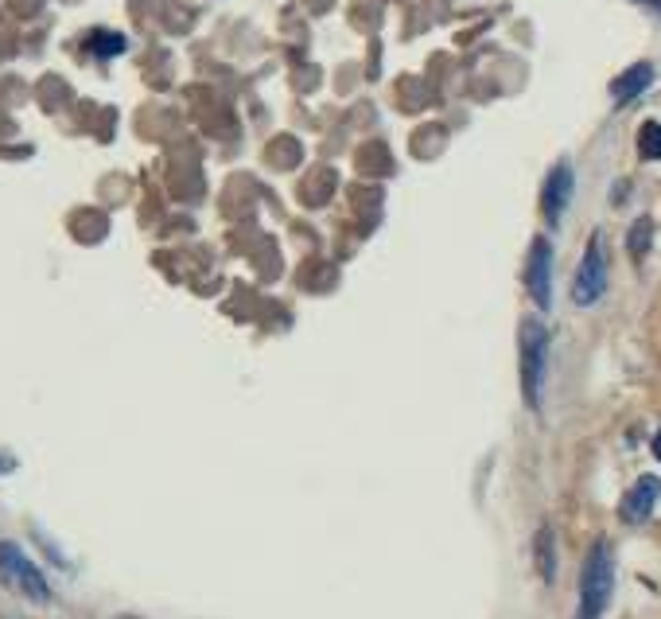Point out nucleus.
I'll use <instances>...</instances> for the list:
<instances>
[{
    "instance_id": "obj_4",
    "label": "nucleus",
    "mask_w": 661,
    "mask_h": 619,
    "mask_svg": "<svg viewBox=\"0 0 661 619\" xmlns=\"http://www.w3.org/2000/svg\"><path fill=\"white\" fill-rule=\"evenodd\" d=\"M603 292H607V250H603V234H592L580 257V269L572 277V300L580 308H592L603 300Z\"/></svg>"
},
{
    "instance_id": "obj_11",
    "label": "nucleus",
    "mask_w": 661,
    "mask_h": 619,
    "mask_svg": "<svg viewBox=\"0 0 661 619\" xmlns=\"http://www.w3.org/2000/svg\"><path fill=\"white\" fill-rule=\"evenodd\" d=\"M90 51H94L98 59H113V55L125 51V36H117V32H94V36H90Z\"/></svg>"
},
{
    "instance_id": "obj_14",
    "label": "nucleus",
    "mask_w": 661,
    "mask_h": 619,
    "mask_svg": "<svg viewBox=\"0 0 661 619\" xmlns=\"http://www.w3.org/2000/svg\"><path fill=\"white\" fill-rule=\"evenodd\" d=\"M121 619H137V616H121Z\"/></svg>"
},
{
    "instance_id": "obj_7",
    "label": "nucleus",
    "mask_w": 661,
    "mask_h": 619,
    "mask_svg": "<svg viewBox=\"0 0 661 619\" xmlns=\"http://www.w3.org/2000/svg\"><path fill=\"white\" fill-rule=\"evenodd\" d=\"M658 499H661V479L658 475H642L627 495H623V503H619V518H623L627 526H638V522H646V518L654 514Z\"/></svg>"
},
{
    "instance_id": "obj_8",
    "label": "nucleus",
    "mask_w": 661,
    "mask_h": 619,
    "mask_svg": "<svg viewBox=\"0 0 661 619\" xmlns=\"http://www.w3.org/2000/svg\"><path fill=\"white\" fill-rule=\"evenodd\" d=\"M650 82H654V63H646V59H642V63L627 67V71L611 82V98H615V106H627V102H634L642 90H650Z\"/></svg>"
},
{
    "instance_id": "obj_3",
    "label": "nucleus",
    "mask_w": 661,
    "mask_h": 619,
    "mask_svg": "<svg viewBox=\"0 0 661 619\" xmlns=\"http://www.w3.org/2000/svg\"><path fill=\"white\" fill-rule=\"evenodd\" d=\"M0 581L8 584V588H16L20 596L35 600V604H47L51 600L47 577L35 569V561L16 542H0Z\"/></svg>"
},
{
    "instance_id": "obj_6",
    "label": "nucleus",
    "mask_w": 661,
    "mask_h": 619,
    "mask_svg": "<svg viewBox=\"0 0 661 619\" xmlns=\"http://www.w3.org/2000/svg\"><path fill=\"white\" fill-rule=\"evenodd\" d=\"M572 191H576V172H572V164H568V160H557V164L549 168L545 183H541V215H545L549 226H557L560 215L568 211Z\"/></svg>"
},
{
    "instance_id": "obj_2",
    "label": "nucleus",
    "mask_w": 661,
    "mask_h": 619,
    "mask_svg": "<svg viewBox=\"0 0 661 619\" xmlns=\"http://www.w3.org/2000/svg\"><path fill=\"white\" fill-rule=\"evenodd\" d=\"M518 355H522V398L529 409H541V386H545V366H549V328L541 320H522L518 335Z\"/></svg>"
},
{
    "instance_id": "obj_9",
    "label": "nucleus",
    "mask_w": 661,
    "mask_h": 619,
    "mask_svg": "<svg viewBox=\"0 0 661 619\" xmlns=\"http://www.w3.org/2000/svg\"><path fill=\"white\" fill-rule=\"evenodd\" d=\"M533 557H537V573H541V581L545 584L557 581V546H553V526H541V530H537Z\"/></svg>"
},
{
    "instance_id": "obj_10",
    "label": "nucleus",
    "mask_w": 661,
    "mask_h": 619,
    "mask_svg": "<svg viewBox=\"0 0 661 619\" xmlns=\"http://www.w3.org/2000/svg\"><path fill=\"white\" fill-rule=\"evenodd\" d=\"M638 156L642 160H661V121H646L638 129Z\"/></svg>"
},
{
    "instance_id": "obj_12",
    "label": "nucleus",
    "mask_w": 661,
    "mask_h": 619,
    "mask_svg": "<svg viewBox=\"0 0 661 619\" xmlns=\"http://www.w3.org/2000/svg\"><path fill=\"white\" fill-rule=\"evenodd\" d=\"M650 234H654V222H650V219H638V222H634V226H630V238H627L630 254H634V257H646V250H650Z\"/></svg>"
},
{
    "instance_id": "obj_5",
    "label": "nucleus",
    "mask_w": 661,
    "mask_h": 619,
    "mask_svg": "<svg viewBox=\"0 0 661 619\" xmlns=\"http://www.w3.org/2000/svg\"><path fill=\"white\" fill-rule=\"evenodd\" d=\"M525 289L541 312L553 308V246L549 238H533L529 257H525Z\"/></svg>"
},
{
    "instance_id": "obj_13",
    "label": "nucleus",
    "mask_w": 661,
    "mask_h": 619,
    "mask_svg": "<svg viewBox=\"0 0 661 619\" xmlns=\"http://www.w3.org/2000/svg\"><path fill=\"white\" fill-rule=\"evenodd\" d=\"M650 448H654V456H658V460H661V429H658V433H654V444H650Z\"/></svg>"
},
{
    "instance_id": "obj_1",
    "label": "nucleus",
    "mask_w": 661,
    "mask_h": 619,
    "mask_svg": "<svg viewBox=\"0 0 661 619\" xmlns=\"http://www.w3.org/2000/svg\"><path fill=\"white\" fill-rule=\"evenodd\" d=\"M611 592H615V553L599 538L588 549L584 569H580V608H576V619H603L607 604H611Z\"/></svg>"
}]
</instances>
